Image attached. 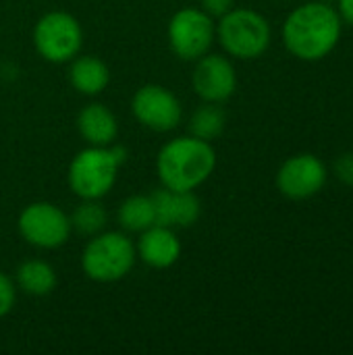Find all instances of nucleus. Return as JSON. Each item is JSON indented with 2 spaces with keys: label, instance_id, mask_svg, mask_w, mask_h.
I'll return each mask as SVG.
<instances>
[{
  "label": "nucleus",
  "instance_id": "obj_1",
  "mask_svg": "<svg viewBox=\"0 0 353 355\" xmlns=\"http://www.w3.org/2000/svg\"><path fill=\"white\" fill-rule=\"evenodd\" d=\"M341 37V15L327 2L298 6L283 25L285 48L300 60L329 56Z\"/></svg>",
  "mask_w": 353,
  "mask_h": 355
},
{
  "label": "nucleus",
  "instance_id": "obj_2",
  "mask_svg": "<svg viewBox=\"0 0 353 355\" xmlns=\"http://www.w3.org/2000/svg\"><path fill=\"white\" fill-rule=\"evenodd\" d=\"M216 166V152L210 141L200 137H175L162 146L156 158V171L162 187L193 191Z\"/></svg>",
  "mask_w": 353,
  "mask_h": 355
},
{
  "label": "nucleus",
  "instance_id": "obj_3",
  "mask_svg": "<svg viewBox=\"0 0 353 355\" xmlns=\"http://www.w3.org/2000/svg\"><path fill=\"white\" fill-rule=\"evenodd\" d=\"M123 148L89 146L81 150L69 166V185L81 200H100L117 183L119 168L125 162Z\"/></svg>",
  "mask_w": 353,
  "mask_h": 355
},
{
  "label": "nucleus",
  "instance_id": "obj_4",
  "mask_svg": "<svg viewBox=\"0 0 353 355\" xmlns=\"http://www.w3.org/2000/svg\"><path fill=\"white\" fill-rule=\"evenodd\" d=\"M133 241L117 231L98 233L81 254L83 272L98 283H114L127 277L135 264Z\"/></svg>",
  "mask_w": 353,
  "mask_h": 355
},
{
  "label": "nucleus",
  "instance_id": "obj_5",
  "mask_svg": "<svg viewBox=\"0 0 353 355\" xmlns=\"http://www.w3.org/2000/svg\"><path fill=\"white\" fill-rule=\"evenodd\" d=\"M216 35L225 52L241 60L258 58L270 46L268 21L250 8H231L227 15H223Z\"/></svg>",
  "mask_w": 353,
  "mask_h": 355
},
{
  "label": "nucleus",
  "instance_id": "obj_6",
  "mask_svg": "<svg viewBox=\"0 0 353 355\" xmlns=\"http://www.w3.org/2000/svg\"><path fill=\"white\" fill-rule=\"evenodd\" d=\"M33 44L42 58L48 62H69L73 60L83 44V31L79 21L62 10L44 15L33 29Z\"/></svg>",
  "mask_w": 353,
  "mask_h": 355
},
{
  "label": "nucleus",
  "instance_id": "obj_7",
  "mask_svg": "<svg viewBox=\"0 0 353 355\" xmlns=\"http://www.w3.org/2000/svg\"><path fill=\"white\" fill-rule=\"evenodd\" d=\"M214 35V21L202 8H181L169 23V44L183 60H198L208 54Z\"/></svg>",
  "mask_w": 353,
  "mask_h": 355
},
{
  "label": "nucleus",
  "instance_id": "obj_8",
  "mask_svg": "<svg viewBox=\"0 0 353 355\" xmlns=\"http://www.w3.org/2000/svg\"><path fill=\"white\" fill-rule=\"evenodd\" d=\"M71 218L54 204H29L19 216V233L23 239L40 250H56L67 243L71 235Z\"/></svg>",
  "mask_w": 353,
  "mask_h": 355
},
{
  "label": "nucleus",
  "instance_id": "obj_9",
  "mask_svg": "<svg viewBox=\"0 0 353 355\" xmlns=\"http://www.w3.org/2000/svg\"><path fill=\"white\" fill-rule=\"evenodd\" d=\"M131 112L144 127L158 133L173 131L181 123L183 114L177 96L156 83H148L135 92L131 100Z\"/></svg>",
  "mask_w": 353,
  "mask_h": 355
},
{
  "label": "nucleus",
  "instance_id": "obj_10",
  "mask_svg": "<svg viewBox=\"0 0 353 355\" xmlns=\"http://www.w3.org/2000/svg\"><path fill=\"white\" fill-rule=\"evenodd\" d=\"M327 183V166L314 154H298L283 162L277 173V187L289 200H308Z\"/></svg>",
  "mask_w": 353,
  "mask_h": 355
},
{
  "label": "nucleus",
  "instance_id": "obj_11",
  "mask_svg": "<svg viewBox=\"0 0 353 355\" xmlns=\"http://www.w3.org/2000/svg\"><path fill=\"white\" fill-rule=\"evenodd\" d=\"M193 89L204 102L221 104L237 89V75L229 58L218 54H204L196 60Z\"/></svg>",
  "mask_w": 353,
  "mask_h": 355
},
{
  "label": "nucleus",
  "instance_id": "obj_12",
  "mask_svg": "<svg viewBox=\"0 0 353 355\" xmlns=\"http://www.w3.org/2000/svg\"><path fill=\"white\" fill-rule=\"evenodd\" d=\"M152 196L154 202V214H156V225L162 227H191L200 214H202V204L193 191H177L162 187Z\"/></svg>",
  "mask_w": 353,
  "mask_h": 355
},
{
  "label": "nucleus",
  "instance_id": "obj_13",
  "mask_svg": "<svg viewBox=\"0 0 353 355\" xmlns=\"http://www.w3.org/2000/svg\"><path fill=\"white\" fill-rule=\"evenodd\" d=\"M137 256L152 268H169L181 256V241L171 227L152 225L139 233Z\"/></svg>",
  "mask_w": 353,
  "mask_h": 355
},
{
  "label": "nucleus",
  "instance_id": "obj_14",
  "mask_svg": "<svg viewBox=\"0 0 353 355\" xmlns=\"http://www.w3.org/2000/svg\"><path fill=\"white\" fill-rule=\"evenodd\" d=\"M79 135L89 146H110L119 133L114 114L104 104H89L77 116Z\"/></svg>",
  "mask_w": 353,
  "mask_h": 355
},
{
  "label": "nucleus",
  "instance_id": "obj_15",
  "mask_svg": "<svg viewBox=\"0 0 353 355\" xmlns=\"http://www.w3.org/2000/svg\"><path fill=\"white\" fill-rule=\"evenodd\" d=\"M71 85L83 96H98L110 81L108 67L96 56H75L69 69Z\"/></svg>",
  "mask_w": 353,
  "mask_h": 355
},
{
  "label": "nucleus",
  "instance_id": "obj_16",
  "mask_svg": "<svg viewBox=\"0 0 353 355\" xmlns=\"http://www.w3.org/2000/svg\"><path fill=\"white\" fill-rule=\"evenodd\" d=\"M17 283L27 295H48L56 287V272L44 260H27L17 268Z\"/></svg>",
  "mask_w": 353,
  "mask_h": 355
},
{
  "label": "nucleus",
  "instance_id": "obj_17",
  "mask_svg": "<svg viewBox=\"0 0 353 355\" xmlns=\"http://www.w3.org/2000/svg\"><path fill=\"white\" fill-rule=\"evenodd\" d=\"M119 223L125 231L141 233L156 225L152 196H131L119 208Z\"/></svg>",
  "mask_w": 353,
  "mask_h": 355
},
{
  "label": "nucleus",
  "instance_id": "obj_18",
  "mask_svg": "<svg viewBox=\"0 0 353 355\" xmlns=\"http://www.w3.org/2000/svg\"><path fill=\"white\" fill-rule=\"evenodd\" d=\"M225 125H227L225 110L218 104H212V102H206L204 106H200L191 114V121H189L191 135L200 137L204 141L216 139L225 131Z\"/></svg>",
  "mask_w": 353,
  "mask_h": 355
},
{
  "label": "nucleus",
  "instance_id": "obj_19",
  "mask_svg": "<svg viewBox=\"0 0 353 355\" xmlns=\"http://www.w3.org/2000/svg\"><path fill=\"white\" fill-rule=\"evenodd\" d=\"M71 227L81 235H98L106 227V210L98 200H83L71 216Z\"/></svg>",
  "mask_w": 353,
  "mask_h": 355
},
{
  "label": "nucleus",
  "instance_id": "obj_20",
  "mask_svg": "<svg viewBox=\"0 0 353 355\" xmlns=\"http://www.w3.org/2000/svg\"><path fill=\"white\" fill-rule=\"evenodd\" d=\"M15 297H17V289L12 285V281L0 272V318L6 316L12 306H15Z\"/></svg>",
  "mask_w": 353,
  "mask_h": 355
},
{
  "label": "nucleus",
  "instance_id": "obj_21",
  "mask_svg": "<svg viewBox=\"0 0 353 355\" xmlns=\"http://www.w3.org/2000/svg\"><path fill=\"white\" fill-rule=\"evenodd\" d=\"M335 177L347 185V187H353V152H347V154H341L335 162Z\"/></svg>",
  "mask_w": 353,
  "mask_h": 355
},
{
  "label": "nucleus",
  "instance_id": "obj_22",
  "mask_svg": "<svg viewBox=\"0 0 353 355\" xmlns=\"http://www.w3.org/2000/svg\"><path fill=\"white\" fill-rule=\"evenodd\" d=\"M235 0H202V10L210 17H223L233 8Z\"/></svg>",
  "mask_w": 353,
  "mask_h": 355
},
{
  "label": "nucleus",
  "instance_id": "obj_23",
  "mask_svg": "<svg viewBox=\"0 0 353 355\" xmlns=\"http://www.w3.org/2000/svg\"><path fill=\"white\" fill-rule=\"evenodd\" d=\"M339 15L353 25V0H339Z\"/></svg>",
  "mask_w": 353,
  "mask_h": 355
},
{
  "label": "nucleus",
  "instance_id": "obj_24",
  "mask_svg": "<svg viewBox=\"0 0 353 355\" xmlns=\"http://www.w3.org/2000/svg\"><path fill=\"white\" fill-rule=\"evenodd\" d=\"M322 2H331V0H322Z\"/></svg>",
  "mask_w": 353,
  "mask_h": 355
}]
</instances>
